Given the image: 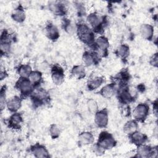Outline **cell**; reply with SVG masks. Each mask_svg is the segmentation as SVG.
Here are the masks:
<instances>
[{
  "mask_svg": "<svg viewBox=\"0 0 158 158\" xmlns=\"http://www.w3.org/2000/svg\"><path fill=\"white\" fill-rule=\"evenodd\" d=\"M109 122L108 111L106 108L98 110L94 114V123L96 125L101 128H106Z\"/></svg>",
  "mask_w": 158,
  "mask_h": 158,
  "instance_id": "12",
  "label": "cell"
},
{
  "mask_svg": "<svg viewBox=\"0 0 158 158\" xmlns=\"http://www.w3.org/2000/svg\"><path fill=\"white\" fill-rule=\"evenodd\" d=\"M116 86L114 82L107 84L104 86L98 92V93L103 98L106 99L111 98L116 93Z\"/></svg>",
  "mask_w": 158,
  "mask_h": 158,
  "instance_id": "20",
  "label": "cell"
},
{
  "mask_svg": "<svg viewBox=\"0 0 158 158\" xmlns=\"http://www.w3.org/2000/svg\"><path fill=\"white\" fill-rule=\"evenodd\" d=\"M96 144L106 151L114 148L117 144V141L111 133L102 131L99 133Z\"/></svg>",
  "mask_w": 158,
  "mask_h": 158,
  "instance_id": "2",
  "label": "cell"
},
{
  "mask_svg": "<svg viewBox=\"0 0 158 158\" xmlns=\"http://www.w3.org/2000/svg\"><path fill=\"white\" fill-rule=\"evenodd\" d=\"M28 78L35 88L39 86L43 80L42 72L40 70H33Z\"/></svg>",
  "mask_w": 158,
  "mask_h": 158,
  "instance_id": "28",
  "label": "cell"
},
{
  "mask_svg": "<svg viewBox=\"0 0 158 158\" xmlns=\"http://www.w3.org/2000/svg\"><path fill=\"white\" fill-rule=\"evenodd\" d=\"M23 123V118L22 115L17 112L12 113L7 120L8 127L13 130H19L22 128Z\"/></svg>",
  "mask_w": 158,
  "mask_h": 158,
  "instance_id": "14",
  "label": "cell"
},
{
  "mask_svg": "<svg viewBox=\"0 0 158 158\" xmlns=\"http://www.w3.org/2000/svg\"><path fill=\"white\" fill-rule=\"evenodd\" d=\"M94 141V136L90 131H82L78 136V144L80 146L91 145Z\"/></svg>",
  "mask_w": 158,
  "mask_h": 158,
  "instance_id": "18",
  "label": "cell"
},
{
  "mask_svg": "<svg viewBox=\"0 0 158 158\" xmlns=\"http://www.w3.org/2000/svg\"><path fill=\"white\" fill-rule=\"evenodd\" d=\"M157 156V148L151 147L149 145L145 144H141L137 146L135 157L147 158V157H156Z\"/></svg>",
  "mask_w": 158,
  "mask_h": 158,
  "instance_id": "9",
  "label": "cell"
},
{
  "mask_svg": "<svg viewBox=\"0 0 158 158\" xmlns=\"http://www.w3.org/2000/svg\"><path fill=\"white\" fill-rule=\"evenodd\" d=\"M86 106L89 112L91 114H94L99 110L98 102L93 99H89L87 101Z\"/></svg>",
  "mask_w": 158,
  "mask_h": 158,
  "instance_id": "33",
  "label": "cell"
},
{
  "mask_svg": "<svg viewBox=\"0 0 158 158\" xmlns=\"http://www.w3.org/2000/svg\"><path fill=\"white\" fill-rule=\"evenodd\" d=\"M115 53L118 57L122 60H125L129 56L130 48L126 44H122L117 48Z\"/></svg>",
  "mask_w": 158,
  "mask_h": 158,
  "instance_id": "26",
  "label": "cell"
},
{
  "mask_svg": "<svg viewBox=\"0 0 158 158\" xmlns=\"http://www.w3.org/2000/svg\"><path fill=\"white\" fill-rule=\"evenodd\" d=\"M34 107H37L47 103L49 100L48 93L40 86L35 87L32 94L30 96Z\"/></svg>",
  "mask_w": 158,
  "mask_h": 158,
  "instance_id": "4",
  "label": "cell"
},
{
  "mask_svg": "<svg viewBox=\"0 0 158 158\" xmlns=\"http://www.w3.org/2000/svg\"><path fill=\"white\" fill-rule=\"evenodd\" d=\"M51 80L53 83L56 86L61 85L65 80L64 70L59 65L55 64L50 69Z\"/></svg>",
  "mask_w": 158,
  "mask_h": 158,
  "instance_id": "10",
  "label": "cell"
},
{
  "mask_svg": "<svg viewBox=\"0 0 158 158\" xmlns=\"http://www.w3.org/2000/svg\"><path fill=\"white\" fill-rule=\"evenodd\" d=\"M149 64L154 67H157L158 66V56H157V52L154 53L153 55L151 56L149 58Z\"/></svg>",
  "mask_w": 158,
  "mask_h": 158,
  "instance_id": "34",
  "label": "cell"
},
{
  "mask_svg": "<svg viewBox=\"0 0 158 158\" xmlns=\"http://www.w3.org/2000/svg\"><path fill=\"white\" fill-rule=\"evenodd\" d=\"M139 33L143 39L151 41L154 36V27L149 23H143L139 28Z\"/></svg>",
  "mask_w": 158,
  "mask_h": 158,
  "instance_id": "21",
  "label": "cell"
},
{
  "mask_svg": "<svg viewBox=\"0 0 158 158\" xmlns=\"http://www.w3.org/2000/svg\"><path fill=\"white\" fill-rule=\"evenodd\" d=\"M138 128V122L135 119L130 120L127 121L123 127V130L124 133L127 134L128 136L134 133L135 131H137Z\"/></svg>",
  "mask_w": 158,
  "mask_h": 158,
  "instance_id": "27",
  "label": "cell"
},
{
  "mask_svg": "<svg viewBox=\"0 0 158 158\" xmlns=\"http://www.w3.org/2000/svg\"><path fill=\"white\" fill-rule=\"evenodd\" d=\"M93 151L98 156H101L103 154H104V152H105L104 150H103L102 148L98 146L96 144H95L93 146Z\"/></svg>",
  "mask_w": 158,
  "mask_h": 158,
  "instance_id": "35",
  "label": "cell"
},
{
  "mask_svg": "<svg viewBox=\"0 0 158 158\" xmlns=\"http://www.w3.org/2000/svg\"><path fill=\"white\" fill-rule=\"evenodd\" d=\"M6 90H7L6 86L3 85L1 87V91H0V108H1V112L6 107V102H7Z\"/></svg>",
  "mask_w": 158,
  "mask_h": 158,
  "instance_id": "32",
  "label": "cell"
},
{
  "mask_svg": "<svg viewBox=\"0 0 158 158\" xmlns=\"http://www.w3.org/2000/svg\"><path fill=\"white\" fill-rule=\"evenodd\" d=\"M86 21L94 33H101L104 30V18L99 14L93 12L88 15Z\"/></svg>",
  "mask_w": 158,
  "mask_h": 158,
  "instance_id": "5",
  "label": "cell"
},
{
  "mask_svg": "<svg viewBox=\"0 0 158 158\" xmlns=\"http://www.w3.org/2000/svg\"><path fill=\"white\" fill-rule=\"evenodd\" d=\"M149 107L146 103H139L136 106L133 111V116L137 122H143L148 117Z\"/></svg>",
  "mask_w": 158,
  "mask_h": 158,
  "instance_id": "8",
  "label": "cell"
},
{
  "mask_svg": "<svg viewBox=\"0 0 158 158\" xmlns=\"http://www.w3.org/2000/svg\"><path fill=\"white\" fill-rule=\"evenodd\" d=\"M49 65H48V63H46V62H42L41 64H40V69H39V70L40 71V72H43V71H44V72H46V70H48V69H49Z\"/></svg>",
  "mask_w": 158,
  "mask_h": 158,
  "instance_id": "36",
  "label": "cell"
},
{
  "mask_svg": "<svg viewBox=\"0 0 158 158\" xmlns=\"http://www.w3.org/2000/svg\"><path fill=\"white\" fill-rule=\"evenodd\" d=\"M22 98L19 96H14L7 100L6 107L7 110L12 112H17L22 106Z\"/></svg>",
  "mask_w": 158,
  "mask_h": 158,
  "instance_id": "17",
  "label": "cell"
},
{
  "mask_svg": "<svg viewBox=\"0 0 158 158\" xmlns=\"http://www.w3.org/2000/svg\"><path fill=\"white\" fill-rule=\"evenodd\" d=\"M76 33L78 39L84 44L93 47L95 42L94 32L91 27L85 23H79L76 25Z\"/></svg>",
  "mask_w": 158,
  "mask_h": 158,
  "instance_id": "1",
  "label": "cell"
},
{
  "mask_svg": "<svg viewBox=\"0 0 158 158\" xmlns=\"http://www.w3.org/2000/svg\"><path fill=\"white\" fill-rule=\"evenodd\" d=\"M128 138L131 143L135 144L136 146L144 144L148 140V136L146 135L138 130L128 135Z\"/></svg>",
  "mask_w": 158,
  "mask_h": 158,
  "instance_id": "19",
  "label": "cell"
},
{
  "mask_svg": "<svg viewBox=\"0 0 158 158\" xmlns=\"http://www.w3.org/2000/svg\"><path fill=\"white\" fill-rule=\"evenodd\" d=\"M31 153L38 158H48L50 157L49 153L46 146L40 143H36L31 145L30 148Z\"/></svg>",
  "mask_w": 158,
  "mask_h": 158,
  "instance_id": "15",
  "label": "cell"
},
{
  "mask_svg": "<svg viewBox=\"0 0 158 158\" xmlns=\"http://www.w3.org/2000/svg\"><path fill=\"white\" fill-rule=\"evenodd\" d=\"M49 10L57 16H64L67 14V9L65 6L60 2H56L49 5Z\"/></svg>",
  "mask_w": 158,
  "mask_h": 158,
  "instance_id": "25",
  "label": "cell"
},
{
  "mask_svg": "<svg viewBox=\"0 0 158 158\" xmlns=\"http://www.w3.org/2000/svg\"><path fill=\"white\" fill-rule=\"evenodd\" d=\"M116 93L119 102L122 104H128L133 102L135 98V95L132 94L127 85H120L119 88L116 90Z\"/></svg>",
  "mask_w": 158,
  "mask_h": 158,
  "instance_id": "6",
  "label": "cell"
},
{
  "mask_svg": "<svg viewBox=\"0 0 158 158\" xmlns=\"http://www.w3.org/2000/svg\"><path fill=\"white\" fill-rule=\"evenodd\" d=\"M0 49L2 56H7L10 52L11 44L10 40V35L6 30H4L1 33Z\"/></svg>",
  "mask_w": 158,
  "mask_h": 158,
  "instance_id": "13",
  "label": "cell"
},
{
  "mask_svg": "<svg viewBox=\"0 0 158 158\" xmlns=\"http://www.w3.org/2000/svg\"><path fill=\"white\" fill-rule=\"evenodd\" d=\"M32 71L31 66L28 64H21L17 69L18 75L23 78H28Z\"/></svg>",
  "mask_w": 158,
  "mask_h": 158,
  "instance_id": "29",
  "label": "cell"
},
{
  "mask_svg": "<svg viewBox=\"0 0 158 158\" xmlns=\"http://www.w3.org/2000/svg\"><path fill=\"white\" fill-rule=\"evenodd\" d=\"M8 74L7 71L6 70L5 68H3L2 67H1V72H0V78L1 80H3L7 77Z\"/></svg>",
  "mask_w": 158,
  "mask_h": 158,
  "instance_id": "37",
  "label": "cell"
},
{
  "mask_svg": "<svg viewBox=\"0 0 158 158\" xmlns=\"http://www.w3.org/2000/svg\"><path fill=\"white\" fill-rule=\"evenodd\" d=\"M101 56L95 51H86L82 56V60L85 66L90 67L98 64Z\"/></svg>",
  "mask_w": 158,
  "mask_h": 158,
  "instance_id": "11",
  "label": "cell"
},
{
  "mask_svg": "<svg viewBox=\"0 0 158 158\" xmlns=\"http://www.w3.org/2000/svg\"><path fill=\"white\" fill-rule=\"evenodd\" d=\"M11 18L17 23H22L26 19V15L23 7L19 5L13 10L11 14Z\"/></svg>",
  "mask_w": 158,
  "mask_h": 158,
  "instance_id": "22",
  "label": "cell"
},
{
  "mask_svg": "<svg viewBox=\"0 0 158 158\" xmlns=\"http://www.w3.org/2000/svg\"><path fill=\"white\" fill-rule=\"evenodd\" d=\"M105 81L104 77H96L89 80L86 83V88L89 91H94L99 88Z\"/></svg>",
  "mask_w": 158,
  "mask_h": 158,
  "instance_id": "23",
  "label": "cell"
},
{
  "mask_svg": "<svg viewBox=\"0 0 158 158\" xmlns=\"http://www.w3.org/2000/svg\"><path fill=\"white\" fill-rule=\"evenodd\" d=\"M71 75L77 79L81 80L86 76V71L85 67L82 65H75L72 67L70 70Z\"/></svg>",
  "mask_w": 158,
  "mask_h": 158,
  "instance_id": "24",
  "label": "cell"
},
{
  "mask_svg": "<svg viewBox=\"0 0 158 158\" xmlns=\"http://www.w3.org/2000/svg\"><path fill=\"white\" fill-rule=\"evenodd\" d=\"M62 28L69 34H73V33H75V31H76V26L74 27L72 22L69 19H62Z\"/></svg>",
  "mask_w": 158,
  "mask_h": 158,
  "instance_id": "30",
  "label": "cell"
},
{
  "mask_svg": "<svg viewBox=\"0 0 158 158\" xmlns=\"http://www.w3.org/2000/svg\"><path fill=\"white\" fill-rule=\"evenodd\" d=\"M44 33L46 37L52 41H57L60 36V33L57 27L51 22H48L46 25Z\"/></svg>",
  "mask_w": 158,
  "mask_h": 158,
  "instance_id": "16",
  "label": "cell"
},
{
  "mask_svg": "<svg viewBox=\"0 0 158 158\" xmlns=\"http://www.w3.org/2000/svg\"><path fill=\"white\" fill-rule=\"evenodd\" d=\"M61 133V129L59 125L52 123L49 127V134L52 139H57Z\"/></svg>",
  "mask_w": 158,
  "mask_h": 158,
  "instance_id": "31",
  "label": "cell"
},
{
  "mask_svg": "<svg viewBox=\"0 0 158 158\" xmlns=\"http://www.w3.org/2000/svg\"><path fill=\"white\" fill-rule=\"evenodd\" d=\"M109 48V41L107 37L101 35L95 40L94 44L93 47V51L97 52L101 56H106L108 54Z\"/></svg>",
  "mask_w": 158,
  "mask_h": 158,
  "instance_id": "7",
  "label": "cell"
},
{
  "mask_svg": "<svg viewBox=\"0 0 158 158\" xmlns=\"http://www.w3.org/2000/svg\"><path fill=\"white\" fill-rule=\"evenodd\" d=\"M15 87L19 91L22 99L30 96L35 88L28 78L23 77H19L15 82Z\"/></svg>",
  "mask_w": 158,
  "mask_h": 158,
  "instance_id": "3",
  "label": "cell"
}]
</instances>
